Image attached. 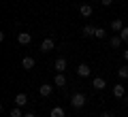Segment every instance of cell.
<instances>
[{
	"label": "cell",
	"mask_w": 128,
	"mask_h": 117,
	"mask_svg": "<svg viewBox=\"0 0 128 117\" xmlns=\"http://www.w3.org/2000/svg\"><path fill=\"white\" fill-rule=\"evenodd\" d=\"M94 26H83L81 28V36H94Z\"/></svg>",
	"instance_id": "obj_14"
},
{
	"label": "cell",
	"mask_w": 128,
	"mask_h": 117,
	"mask_svg": "<svg viewBox=\"0 0 128 117\" xmlns=\"http://www.w3.org/2000/svg\"><path fill=\"white\" fill-rule=\"evenodd\" d=\"M34 64H36V62H34V58H30V55H26V58L22 60V66L26 68V70H32V68H34Z\"/></svg>",
	"instance_id": "obj_9"
},
{
	"label": "cell",
	"mask_w": 128,
	"mask_h": 117,
	"mask_svg": "<svg viewBox=\"0 0 128 117\" xmlns=\"http://www.w3.org/2000/svg\"><path fill=\"white\" fill-rule=\"evenodd\" d=\"M70 104H73V109H81L83 104H86V94H81V92L73 94L70 96Z\"/></svg>",
	"instance_id": "obj_1"
},
{
	"label": "cell",
	"mask_w": 128,
	"mask_h": 117,
	"mask_svg": "<svg viewBox=\"0 0 128 117\" xmlns=\"http://www.w3.org/2000/svg\"><path fill=\"white\" fill-rule=\"evenodd\" d=\"M51 92H54V85H49V83H43L38 87V94L41 96H51Z\"/></svg>",
	"instance_id": "obj_10"
},
{
	"label": "cell",
	"mask_w": 128,
	"mask_h": 117,
	"mask_svg": "<svg viewBox=\"0 0 128 117\" xmlns=\"http://www.w3.org/2000/svg\"><path fill=\"white\" fill-rule=\"evenodd\" d=\"M15 104H17V107H26L28 104V96L26 94H17L15 96Z\"/></svg>",
	"instance_id": "obj_13"
},
{
	"label": "cell",
	"mask_w": 128,
	"mask_h": 117,
	"mask_svg": "<svg viewBox=\"0 0 128 117\" xmlns=\"http://www.w3.org/2000/svg\"><path fill=\"white\" fill-rule=\"evenodd\" d=\"M66 66H68V64H66V60H64V58H58V60L54 62V68H56L58 72H64V70H66Z\"/></svg>",
	"instance_id": "obj_5"
},
{
	"label": "cell",
	"mask_w": 128,
	"mask_h": 117,
	"mask_svg": "<svg viewBox=\"0 0 128 117\" xmlns=\"http://www.w3.org/2000/svg\"><path fill=\"white\" fill-rule=\"evenodd\" d=\"M111 2H113V0H100V4H102V6H111Z\"/></svg>",
	"instance_id": "obj_21"
},
{
	"label": "cell",
	"mask_w": 128,
	"mask_h": 117,
	"mask_svg": "<svg viewBox=\"0 0 128 117\" xmlns=\"http://www.w3.org/2000/svg\"><path fill=\"white\" fill-rule=\"evenodd\" d=\"M54 47H56V43H54V38H45V41L41 43V51H43V53H49V51L54 49Z\"/></svg>",
	"instance_id": "obj_3"
},
{
	"label": "cell",
	"mask_w": 128,
	"mask_h": 117,
	"mask_svg": "<svg viewBox=\"0 0 128 117\" xmlns=\"http://www.w3.org/2000/svg\"><path fill=\"white\" fill-rule=\"evenodd\" d=\"M109 43H111V47H113V49H118V47L122 45L124 41H122V36L118 34V36H111V41H109Z\"/></svg>",
	"instance_id": "obj_16"
},
{
	"label": "cell",
	"mask_w": 128,
	"mask_h": 117,
	"mask_svg": "<svg viewBox=\"0 0 128 117\" xmlns=\"http://www.w3.org/2000/svg\"><path fill=\"white\" fill-rule=\"evenodd\" d=\"M124 60H126V62H128V49L124 51Z\"/></svg>",
	"instance_id": "obj_23"
},
{
	"label": "cell",
	"mask_w": 128,
	"mask_h": 117,
	"mask_svg": "<svg viewBox=\"0 0 128 117\" xmlns=\"http://www.w3.org/2000/svg\"><path fill=\"white\" fill-rule=\"evenodd\" d=\"M17 43L19 45H30L32 43V34L30 32H19L17 34Z\"/></svg>",
	"instance_id": "obj_2"
},
{
	"label": "cell",
	"mask_w": 128,
	"mask_h": 117,
	"mask_svg": "<svg viewBox=\"0 0 128 117\" xmlns=\"http://www.w3.org/2000/svg\"><path fill=\"white\" fill-rule=\"evenodd\" d=\"M24 117H36V115H32V113H26V115H24Z\"/></svg>",
	"instance_id": "obj_24"
},
{
	"label": "cell",
	"mask_w": 128,
	"mask_h": 117,
	"mask_svg": "<svg viewBox=\"0 0 128 117\" xmlns=\"http://www.w3.org/2000/svg\"><path fill=\"white\" fill-rule=\"evenodd\" d=\"M118 77L120 79H128V66H120L118 68Z\"/></svg>",
	"instance_id": "obj_18"
},
{
	"label": "cell",
	"mask_w": 128,
	"mask_h": 117,
	"mask_svg": "<svg viewBox=\"0 0 128 117\" xmlns=\"http://www.w3.org/2000/svg\"><path fill=\"white\" fill-rule=\"evenodd\" d=\"M79 15H81V17H92V6L90 4H81V6H79Z\"/></svg>",
	"instance_id": "obj_11"
},
{
	"label": "cell",
	"mask_w": 128,
	"mask_h": 117,
	"mask_svg": "<svg viewBox=\"0 0 128 117\" xmlns=\"http://www.w3.org/2000/svg\"><path fill=\"white\" fill-rule=\"evenodd\" d=\"M126 96V87L124 85H113V98H124Z\"/></svg>",
	"instance_id": "obj_12"
},
{
	"label": "cell",
	"mask_w": 128,
	"mask_h": 117,
	"mask_svg": "<svg viewBox=\"0 0 128 117\" xmlns=\"http://www.w3.org/2000/svg\"><path fill=\"white\" fill-rule=\"evenodd\" d=\"M54 83H56V85H58V87H62V90H64V87H66V77H64V72H58V75H56Z\"/></svg>",
	"instance_id": "obj_7"
},
{
	"label": "cell",
	"mask_w": 128,
	"mask_h": 117,
	"mask_svg": "<svg viewBox=\"0 0 128 117\" xmlns=\"http://www.w3.org/2000/svg\"><path fill=\"white\" fill-rule=\"evenodd\" d=\"M100 117H115V115H113V113H109V111H105V113H102Z\"/></svg>",
	"instance_id": "obj_22"
},
{
	"label": "cell",
	"mask_w": 128,
	"mask_h": 117,
	"mask_svg": "<svg viewBox=\"0 0 128 117\" xmlns=\"http://www.w3.org/2000/svg\"><path fill=\"white\" fill-rule=\"evenodd\" d=\"M49 117H64V109L62 107H54L49 113Z\"/></svg>",
	"instance_id": "obj_15"
},
{
	"label": "cell",
	"mask_w": 128,
	"mask_h": 117,
	"mask_svg": "<svg viewBox=\"0 0 128 117\" xmlns=\"http://www.w3.org/2000/svg\"><path fill=\"white\" fill-rule=\"evenodd\" d=\"M9 115H11V117H24V113H22V107H17V104H15V107L9 111Z\"/></svg>",
	"instance_id": "obj_17"
},
{
	"label": "cell",
	"mask_w": 128,
	"mask_h": 117,
	"mask_svg": "<svg viewBox=\"0 0 128 117\" xmlns=\"http://www.w3.org/2000/svg\"><path fill=\"white\" fill-rule=\"evenodd\" d=\"M90 72H92V68L88 66V64H79L77 66V75L79 77H90Z\"/></svg>",
	"instance_id": "obj_6"
},
{
	"label": "cell",
	"mask_w": 128,
	"mask_h": 117,
	"mask_svg": "<svg viewBox=\"0 0 128 117\" xmlns=\"http://www.w3.org/2000/svg\"><path fill=\"white\" fill-rule=\"evenodd\" d=\"M92 87H94V90H105L107 81L102 79V77H96V79H92Z\"/></svg>",
	"instance_id": "obj_4"
},
{
	"label": "cell",
	"mask_w": 128,
	"mask_h": 117,
	"mask_svg": "<svg viewBox=\"0 0 128 117\" xmlns=\"http://www.w3.org/2000/svg\"><path fill=\"white\" fill-rule=\"evenodd\" d=\"M111 30H113L115 34H120V32L124 30V23H122V19H118V17H115L113 21H111Z\"/></svg>",
	"instance_id": "obj_8"
},
{
	"label": "cell",
	"mask_w": 128,
	"mask_h": 117,
	"mask_svg": "<svg viewBox=\"0 0 128 117\" xmlns=\"http://www.w3.org/2000/svg\"><path fill=\"white\" fill-rule=\"evenodd\" d=\"M94 36H96V38H105V36H107L105 28H96V30H94Z\"/></svg>",
	"instance_id": "obj_19"
},
{
	"label": "cell",
	"mask_w": 128,
	"mask_h": 117,
	"mask_svg": "<svg viewBox=\"0 0 128 117\" xmlns=\"http://www.w3.org/2000/svg\"><path fill=\"white\" fill-rule=\"evenodd\" d=\"M126 107H128V100H126Z\"/></svg>",
	"instance_id": "obj_25"
},
{
	"label": "cell",
	"mask_w": 128,
	"mask_h": 117,
	"mask_svg": "<svg viewBox=\"0 0 128 117\" xmlns=\"http://www.w3.org/2000/svg\"><path fill=\"white\" fill-rule=\"evenodd\" d=\"M120 36H122V41H124V43H128V26H124V30L120 32Z\"/></svg>",
	"instance_id": "obj_20"
}]
</instances>
